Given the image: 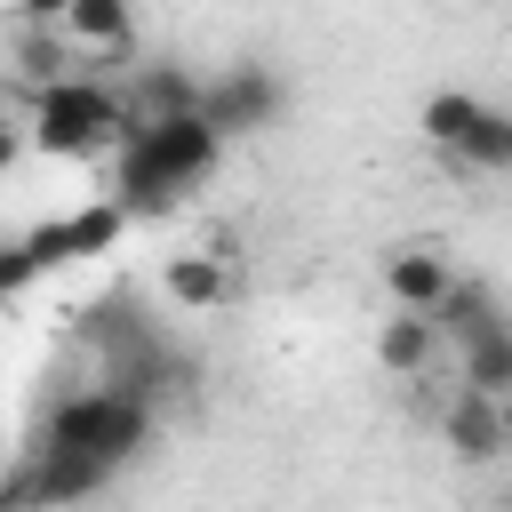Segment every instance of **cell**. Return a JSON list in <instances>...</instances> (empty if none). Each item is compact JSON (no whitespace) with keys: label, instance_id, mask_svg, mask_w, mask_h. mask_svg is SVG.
Masks as SVG:
<instances>
[{"label":"cell","instance_id":"1","mask_svg":"<svg viewBox=\"0 0 512 512\" xmlns=\"http://www.w3.org/2000/svg\"><path fill=\"white\" fill-rule=\"evenodd\" d=\"M216 160H224V136H216L200 112H192V120H152V128H136L128 152H120V208H128V216H160V208H176L192 184H208Z\"/></svg>","mask_w":512,"mask_h":512},{"label":"cell","instance_id":"2","mask_svg":"<svg viewBox=\"0 0 512 512\" xmlns=\"http://www.w3.org/2000/svg\"><path fill=\"white\" fill-rule=\"evenodd\" d=\"M128 136H136L128 96L104 88V80H88V72H72V80H56V88L32 96V144L40 152L88 160V152H128Z\"/></svg>","mask_w":512,"mask_h":512},{"label":"cell","instance_id":"3","mask_svg":"<svg viewBox=\"0 0 512 512\" xmlns=\"http://www.w3.org/2000/svg\"><path fill=\"white\" fill-rule=\"evenodd\" d=\"M152 432V408L128 400V392H72L56 416H48V440L40 448H64V456H88L104 472H120Z\"/></svg>","mask_w":512,"mask_h":512},{"label":"cell","instance_id":"4","mask_svg":"<svg viewBox=\"0 0 512 512\" xmlns=\"http://www.w3.org/2000/svg\"><path fill=\"white\" fill-rule=\"evenodd\" d=\"M424 136L472 176H504L512 168V112L480 104L472 88H432L424 96Z\"/></svg>","mask_w":512,"mask_h":512},{"label":"cell","instance_id":"5","mask_svg":"<svg viewBox=\"0 0 512 512\" xmlns=\"http://www.w3.org/2000/svg\"><path fill=\"white\" fill-rule=\"evenodd\" d=\"M280 112V80H272V64H232V72H216L208 88H200V120L232 144V136H248V128H264Z\"/></svg>","mask_w":512,"mask_h":512},{"label":"cell","instance_id":"6","mask_svg":"<svg viewBox=\"0 0 512 512\" xmlns=\"http://www.w3.org/2000/svg\"><path fill=\"white\" fill-rule=\"evenodd\" d=\"M456 264H448V248H432V240H408V248H392L384 256V296H392V312H416V320H432L448 296H456Z\"/></svg>","mask_w":512,"mask_h":512},{"label":"cell","instance_id":"7","mask_svg":"<svg viewBox=\"0 0 512 512\" xmlns=\"http://www.w3.org/2000/svg\"><path fill=\"white\" fill-rule=\"evenodd\" d=\"M440 440H448L456 464H496V456L512 448V408L488 400V392H456V400L440 408Z\"/></svg>","mask_w":512,"mask_h":512},{"label":"cell","instance_id":"8","mask_svg":"<svg viewBox=\"0 0 512 512\" xmlns=\"http://www.w3.org/2000/svg\"><path fill=\"white\" fill-rule=\"evenodd\" d=\"M56 32H64L80 56H104V64L136 56V16H128L120 0H64V8H56Z\"/></svg>","mask_w":512,"mask_h":512},{"label":"cell","instance_id":"9","mask_svg":"<svg viewBox=\"0 0 512 512\" xmlns=\"http://www.w3.org/2000/svg\"><path fill=\"white\" fill-rule=\"evenodd\" d=\"M432 328H440V344L472 352V344L504 336V328H512V312L496 304V288H488V280H456V296H448V304L432 312Z\"/></svg>","mask_w":512,"mask_h":512},{"label":"cell","instance_id":"10","mask_svg":"<svg viewBox=\"0 0 512 512\" xmlns=\"http://www.w3.org/2000/svg\"><path fill=\"white\" fill-rule=\"evenodd\" d=\"M160 288H168V304H184V312H208V304H224V296H232V256H224V248L168 256Z\"/></svg>","mask_w":512,"mask_h":512},{"label":"cell","instance_id":"11","mask_svg":"<svg viewBox=\"0 0 512 512\" xmlns=\"http://www.w3.org/2000/svg\"><path fill=\"white\" fill-rule=\"evenodd\" d=\"M376 360H384L392 376H424V368L440 360V328L416 320V312H392V320L376 328Z\"/></svg>","mask_w":512,"mask_h":512},{"label":"cell","instance_id":"12","mask_svg":"<svg viewBox=\"0 0 512 512\" xmlns=\"http://www.w3.org/2000/svg\"><path fill=\"white\" fill-rule=\"evenodd\" d=\"M464 392H488V400H512V328L464 352Z\"/></svg>","mask_w":512,"mask_h":512}]
</instances>
